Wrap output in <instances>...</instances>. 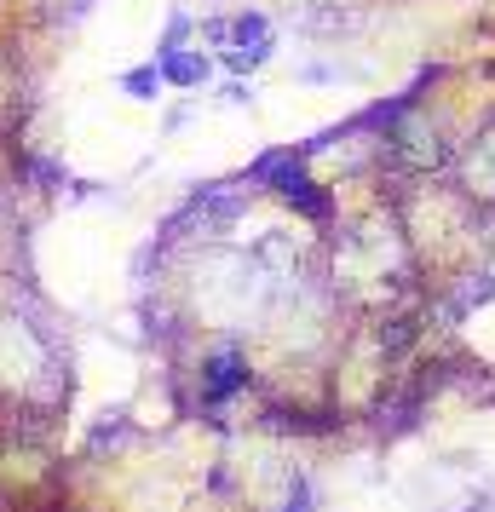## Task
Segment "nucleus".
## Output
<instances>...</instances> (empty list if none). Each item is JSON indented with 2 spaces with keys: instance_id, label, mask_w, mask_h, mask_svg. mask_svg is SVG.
<instances>
[{
  "instance_id": "1",
  "label": "nucleus",
  "mask_w": 495,
  "mask_h": 512,
  "mask_svg": "<svg viewBox=\"0 0 495 512\" xmlns=\"http://www.w3.org/2000/svg\"><path fill=\"white\" fill-rule=\"evenodd\" d=\"M219 35H231V41H236L231 70H242V75L254 70L265 52H271V18H265V12H242L236 24H219Z\"/></svg>"
},
{
  "instance_id": "2",
  "label": "nucleus",
  "mask_w": 495,
  "mask_h": 512,
  "mask_svg": "<svg viewBox=\"0 0 495 512\" xmlns=\"http://www.w3.org/2000/svg\"><path fill=\"white\" fill-rule=\"evenodd\" d=\"M18 351H29V328L24 323H6V328H0V374H6L12 386H24V380H29V363H35V369L47 363V357H18Z\"/></svg>"
},
{
  "instance_id": "3",
  "label": "nucleus",
  "mask_w": 495,
  "mask_h": 512,
  "mask_svg": "<svg viewBox=\"0 0 495 512\" xmlns=\"http://www.w3.org/2000/svg\"><path fill=\"white\" fill-rule=\"evenodd\" d=\"M467 185L478 196H495V127H484L478 144L467 150Z\"/></svg>"
},
{
  "instance_id": "4",
  "label": "nucleus",
  "mask_w": 495,
  "mask_h": 512,
  "mask_svg": "<svg viewBox=\"0 0 495 512\" xmlns=\"http://www.w3.org/2000/svg\"><path fill=\"white\" fill-rule=\"evenodd\" d=\"M242 380H248V369H242V357H236V351H213V357H208V392L213 397H231Z\"/></svg>"
},
{
  "instance_id": "5",
  "label": "nucleus",
  "mask_w": 495,
  "mask_h": 512,
  "mask_svg": "<svg viewBox=\"0 0 495 512\" xmlns=\"http://www.w3.org/2000/svg\"><path fill=\"white\" fill-rule=\"evenodd\" d=\"M162 75L167 81H179V87H196V81H208V58H190V52H167L162 58Z\"/></svg>"
},
{
  "instance_id": "6",
  "label": "nucleus",
  "mask_w": 495,
  "mask_h": 512,
  "mask_svg": "<svg viewBox=\"0 0 495 512\" xmlns=\"http://www.w3.org/2000/svg\"><path fill=\"white\" fill-rule=\"evenodd\" d=\"M156 81H162L156 70H133V75H127V93H133V98H150V93H156Z\"/></svg>"
}]
</instances>
